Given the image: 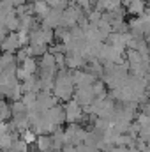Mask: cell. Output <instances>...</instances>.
I'll list each match as a JSON object with an SVG mask.
<instances>
[{"label": "cell", "instance_id": "obj_8", "mask_svg": "<svg viewBox=\"0 0 150 152\" xmlns=\"http://www.w3.org/2000/svg\"><path fill=\"white\" fill-rule=\"evenodd\" d=\"M23 136H25V143H28V142H34V140H36V136L32 134V131H25V133H23Z\"/></svg>", "mask_w": 150, "mask_h": 152}, {"label": "cell", "instance_id": "obj_2", "mask_svg": "<svg viewBox=\"0 0 150 152\" xmlns=\"http://www.w3.org/2000/svg\"><path fill=\"white\" fill-rule=\"evenodd\" d=\"M2 48H4L5 51H14L16 48H20V41H18V36H16V34H9L7 37H4Z\"/></svg>", "mask_w": 150, "mask_h": 152}, {"label": "cell", "instance_id": "obj_3", "mask_svg": "<svg viewBox=\"0 0 150 152\" xmlns=\"http://www.w3.org/2000/svg\"><path fill=\"white\" fill-rule=\"evenodd\" d=\"M37 145L41 152H50L53 151V140L51 136H39L37 138Z\"/></svg>", "mask_w": 150, "mask_h": 152}, {"label": "cell", "instance_id": "obj_7", "mask_svg": "<svg viewBox=\"0 0 150 152\" xmlns=\"http://www.w3.org/2000/svg\"><path fill=\"white\" fill-rule=\"evenodd\" d=\"M90 0H78V7H81V9H85V11H88V7H90Z\"/></svg>", "mask_w": 150, "mask_h": 152}, {"label": "cell", "instance_id": "obj_4", "mask_svg": "<svg viewBox=\"0 0 150 152\" xmlns=\"http://www.w3.org/2000/svg\"><path fill=\"white\" fill-rule=\"evenodd\" d=\"M129 2H131L129 11H131L133 14H140V12L143 11V2H141V0H129Z\"/></svg>", "mask_w": 150, "mask_h": 152}, {"label": "cell", "instance_id": "obj_1", "mask_svg": "<svg viewBox=\"0 0 150 152\" xmlns=\"http://www.w3.org/2000/svg\"><path fill=\"white\" fill-rule=\"evenodd\" d=\"M44 16H46V21H44V25H46L48 28H55V27H58V25H60V18H62V12H60V9L48 11Z\"/></svg>", "mask_w": 150, "mask_h": 152}, {"label": "cell", "instance_id": "obj_6", "mask_svg": "<svg viewBox=\"0 0 150 152\" xmlns=\"http://www.w3.org/2000/svg\"><path fill=\"white\" fill-rule=\"evenodd\" d=\"M48 5H53L55 9H58V7H66V4H67V0H44Z\"/></svg>", "mask_w": 150, "mask_h": 152}, {"label": "cell", "instance_id": "obj_5", "mask_svg": "<svg viewBox=\"0 0 150 152\" xmlns=\"http://www.w3.org/2000/svg\"><path fill=\"white\" fill-rule=\"evenodd\" d=\"M34 11L44 16V14H46V12L50 11V5H48V4H46L44 0H42V2H36V5H34Z\"/></svg>", "mask_w": 150, "mask_h": 152}]
</instances>
